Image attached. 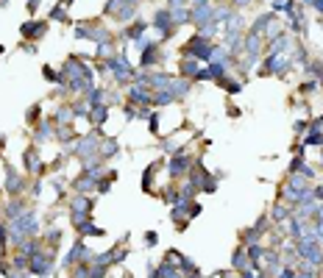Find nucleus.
<instances>
[{"label": "nucleus", "mask_w": 323, "mask_h": 278, "mask_svg": "<svg viewBox=\"0 0 323 278\" xmlns=\"http://www.w3.org/2000/svg\"><path fill=\"white\" fill-rule=\"evenodd\" d=\"M42 75H45V81H50V84H64L61 73H59V70H53L50 64H45V67H42Z\"/></svg>", "instance_id": "nucleus-9"}, {"label": "nucleus", "mask_w": 323, "mask_h": 278, "mask_svg": "<svg viewBox=\"0 0 323 278\" xmlns=\"http://www.w3.org/2000/svg\"><path fill=\"white\" fill-rule=\"evenodd\" d=\"M162 167H165V162L159 159V162H153L148 170H145V176H142V189H145V192H153V176L159 173Z\"/></svg>", "instance_id": "nucleus-6"}, {"label": "nucleus", "mask_w": 323, "mask_h": 278, "mask_svg": "<svg viewBox=\"0 0 323 278\" xmlns=\"http://www.w3.org/2000/svg\"><path fill=\"white\" fill-rule=\"evenodd\" d=\"M3 50H6V48H3V45H0V53H3Z\"/></svg>", "instance_id": "nucleus-12"}, {"label": "nucleus", "mask_w": 323, "mask_h": 278, "mask_svg": "<svg viewBox=\"0 0 323 278\" xmlns=\"http://www.w3.org/2000/svg\"><path fill=\"white\" fill-rule=\"evenodd\" d=\"M39 111H42V106H39V103H36V106H31L28 117H25V120H28V125H36V122H39Z\"/></svg>", "instance_id": "nucleus-10"}, {"label": "nucleus", "mask_w": 323, "mask_h": 278, "mask_svg": "<svg viewBox=\"0 0 323 278\" xmlns=\"http://www.w3.org/2000/svg\"><path fill=\"white\" fill-rule=\"evenodd\" d=\"M48 136H53V128H50V120H45V122H39V125H36L34 139H36V142H48Z\"/></svg>", "instance_id": "nucleus-8"}, {"label": "nucleus", "mask_w": 323, "mask_h": 278, "mask_svg": "<svg viewBox=\"0 0 323 278\" xmlns=\"http://www.w3.org/2000/svg\"><path fill=\"white\" fill-rule=\"evenodd\" d=\"M6 192L14 195V198H20V195L25 192V178L20 176L12 164H6Z\"/></svg>", "instance_id": "nucleus-2"}, {"label": "nucleus", "mask_w": 323, "mask_h": 278, "mask_svg": "<svg viewBox=\"0 0 323 278\" xmlns=\"http://www.w3.org/2000/svg\"><path fill=\"white\" fill-rule=\"evenodd\" d=\"M114 153H120V145H117V139H109V136H103V148H101V162H106V159H112Z\"/></svg>", "instance_id": "nucleus-7"}, {"label": "nucleus", "mask_w": 323, "mask_h": 278, "mask_svg": "<svg viewBox=\"0 0 323 278\" xmlns=\"http://www.w3.org/2000/svg\"><path fill=\"white\" fill-rule=\"evenodd\" d=\"M168 170H170V176L173 178H181V176H187V173L192 170V159L187 156V153H179V156L168 164Z\"/></svg>", "instance_id": "nucleus-3"}, {"label": "nucleus", "mask_w": 323, "mask_h": 278, "mask_svg": "<svg viewBox=\"0 0 323 278\" xmlns=\"http://www.w3.org/2000/svg\"><path fill=\"white\" fill-rule=\"evenodd\" d=\"M106 14L117 23H126L137 14V0H109L106 3Z\"/></svg>", "instance_id": "nucleus-1"}, {"label": "nucleus", "mask_w": 323, "mask_h": 278, "mask_svg": "<svg viewBox=\"0 0 323 278\" xmlns=\"http://www.w3.org/2000/svg\"><path fill=\"white\" fill-rule=\"evenodd\" d=\"M23 170L28 173V176H34V173H45V164H39V156H36L34 148H28V151L23 153Z\"/></svg>", "instance_id": "nucleus-5"}, {"label": "nucleus", "mask_w": 323, "mask_h": 278, "mask_svg": "<svg viewBox=\"0 0 323 278\" xmlns=\"http://www.w3.org/2000/svg\"><path fill=\"white\" fill-rule=\"evenodd\" d=\"M39 3H42V0H28V14H36V9H39Z\"/></svg>", "instance_id": "nucleus-11"}, {"label": "nucleus", "mask_w": 323, "mask_h": 278, "mask_svg": "<svg viewBox=\"0 0 323 278\" xmlns=\"http://www.w3.org/2000/svg\"><path fill=\"white\" fill-rule=\"evenodd\" d=\"M20 34H23L25 39H42L45 34H48V23H36V20H28V23L23 25V28H20Z\"/></svg>", "instance_id": "nucleus-4"}]
</instances>
